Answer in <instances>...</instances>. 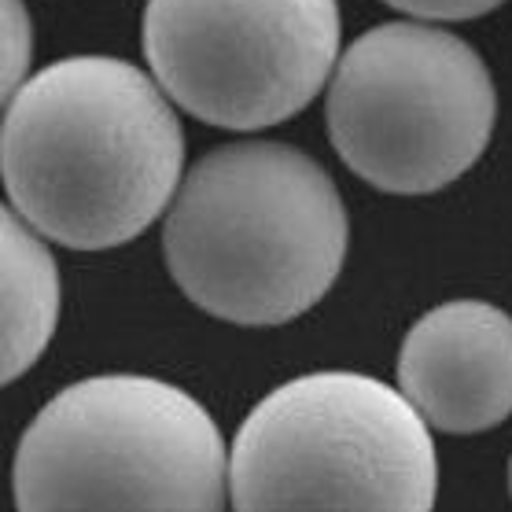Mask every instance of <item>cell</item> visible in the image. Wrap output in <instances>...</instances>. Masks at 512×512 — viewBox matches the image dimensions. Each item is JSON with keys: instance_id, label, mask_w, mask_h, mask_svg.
<instances>
[{"instance_id": "cell-1", "label": "cell", "mask_w": 512, "mask_h": 512, "mask_svg": "<svg viewBox=\"0 0 512 512\" xmlns=\"http://www.w3.org/2000/svg\"><path fill=\"white\" fill-rule=\"evenodd\" d=\"M12 210L52 244L107 251L174 203L185 133L163 85L133 63L74 56L30 74L4 115Z\"/></svg>"}, {"instance_id": "cell-2", "label": "cell", "mask_w": 512, "mask_h": 512, "mask_svg": "<svg viewBox=\"0 0 512 512\" xmlns=\"http://www.w3.org/2000/svg\"><path fill=\"white\" fill-rule=\"evenodd\" d=\"M347 210L299 148L244 140L203 155L166 210L170 277L210 317L284 325L321 303L347 258Z\"/></svg>"}, {"instance_id": "cell-3", "label": "cell", "mask_w": 512, "mask_h": 512, "mask_svg": "<svg viewBox=\"0 0 512 512\" xmlns=\"http://www.w3.org/2000/svg\"><path fill=\"white\" fill-rule=\"evenodd\" d=\"M19 509H222L229 450L196 398L152 376L63 387L15 454Z\"/></svg>"}, {"instance_id": "cell-4", "label": "cell", "mask_w": 512, "mask_h": 512, "mask_svg": "<svg viewBox=\"0 0 512 512\" xmlns=\"http://www.w3.org/2000/svg\"><path fill=\"white\" fill-rule=\"evenodd\" d=\"M431 424L402 391L358 373H310L269 391L229 450L236 509H431Z\"/></svg>"}, {"instance_id": "cell-5", "label": "cell", "mask_w": 512, "mask_h": 512, "mask_svg": "<svg viewBox=\"0 0 512 512\" xmlns=\"http://www.w3.org/2000/svg\"><path fill=\"white\" fill-rule=\"evenodd\" d=\"M498 93L487 63L457 34L384 23L339 56L328 133L339 159L380 192L428 196L487 152Z\"/></svg>"}, {"instance_id": "cell-6", "label": "cell", "mask_w": 512, "mask_h": 512, "mask_svg": "<svg viewBox=\"0 0 512 512\" xmlns=\"http://www.w3.org/2000/svg\"><path fill=\"white\" fill-rule=\"evenodd\" d=\"M144 59L177 107L222 129L303 111L339 63L336 0H148Z\"/></svg>"}, {"instance_id": "cell-7", "label": "cell", "mask_w": 512, "mask_h": 512, "mask_svg": "<svg viewBox=\"0 0 512 512\" xmlns=\"http://www.w3.org/2000/svg\"><path fill=\"white\" fill-rule=\"evenodd\" d=\"M398 391L435 431L498 428L512 413V317L479 299L428 310L402 339Z\"/></svg>"}, {"instance_id": "cell-8", "label": "cell", "mask_w": 512, "mask_h": 512, "mask_svg": "<svg viewBox=\"0 0 512 512\" xmlns=\"http://www.w3.org/2000/svg\"><path fill=\"white\" fill-rule=\"evenodd\" d=\"M4 380L12 384L56 336L59 269L41 233L23 214L4 210Z\"/></svg>"}, {"instance_id": "cell-9", "label": "cell", "mask_w": 512, "mask_h": 512, "mask_svg": "<svg viewBox=\"0 0 512 512\" xmlns=\"http://www.w3.org/2000/svg\"><path fill=\"white\" fill-rule=\"evenodd\" d=\"M0 12H4V70H0V82L4 93L12 96L19 85L30 78V59H34V23L26 12L23 0H0Z\"/></svg>"}, {"instance_id": "cell-10", "label": "cell", "mask_w": 512, "mask_h": 512, "mask_svg": "<svg viewBox=\"0 0 512 512\" xmlns=\"http://www.w3.org/2000/svg\"><path fill=\"white\" fill-rule=\"evenodd\" d=\"M398 12L413 19H431V23H457V19H476V15L494 12L501 0H384Z\"/></svg>"}, {"instance_id": "cell-11", "label": "cell", "mask_w": 512, "mask_h": 512, "mask_svg": "<svg viewBox=\"0 0 512 512\" xmlns=\"http://www.w3.org/2000/svg\"><path fill=\"white\" fill-rule=\"evenodd\" d=\"M509 487H512V468H509Z\"/></svg>"}]
</instances>
